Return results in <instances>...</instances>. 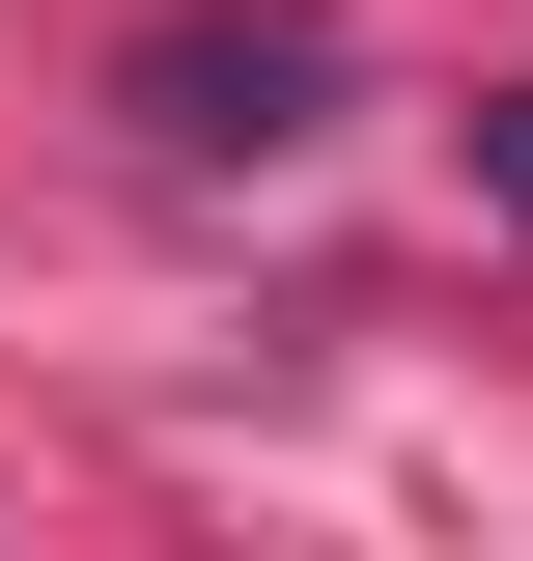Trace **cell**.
Here are the masks:
<instances>
[{
    "mask_svg": "<svg viewBox=\"0 0 533 561\" xmlns=\"http://www.w3.org/2000/svg\"><path fill=\"white\" fill-rule=\"evenodd\" d=\"M309 113H337V28H309V0H253V28H140V140H169V169H281Z\"/></svg>",
    "mask_w": 533,
    "mask_h": 561,
    "instance_id": "obj_1",
    "label": "cell"
},
{
    "mask_svg": "<svg viewBox=\"0 0 533 561\" xmlns=\"http://www.w3.org/2000/svg\"><path fill=\"white\" fill-rule=\"evenodd\" d=\"M477 197H506V225H533V84H506V113H477Z\"/></svg>",
    "mask_w": 533,
    "mask_h": 561,
    "instance_id": "obj_2",
    "label": "cell"
}]
</instances>
